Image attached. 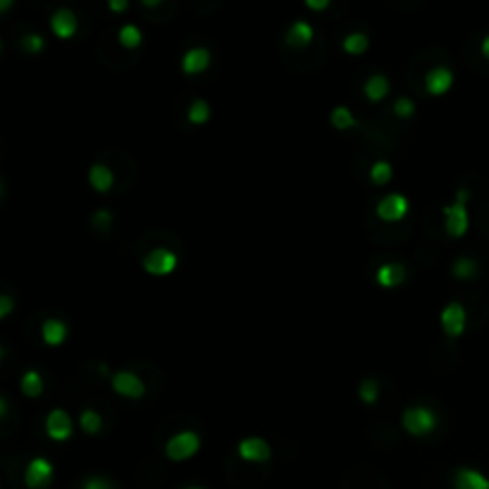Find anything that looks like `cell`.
<instances>
[{"mask_svg": "<svg viewBox=\"0 0 489 489\" xmlns=\"http://www.w3.org/2000/svg\"><path fill=\"white\" fill-rule=\"evenodd\" d=\"M50 27H53V31L60 36V39H70V36L77 31L74 12H72V10H67V8L55 10L53 17H50Z\"/></svg>", "mask_w": 489, "mask_h": 489, "instance_id": "cell-14", "label": "cell"}, {"mask_svg": "<svg viewBox=\"0 0 489 489\" xmlns=\"http://www.w3.org/2000/svg\"><path fill=\"white\" fill-rule=\"evenodd\" d=\"M306 5L313 10H322V8H327V0H306Z\"/></svg>", "mask_w": 489, "mask_h": 489, "instance_id": "cell-34", "label": "cell"}, {"mask_svg": "<svg viewBox=\"0 0 489 489\" xmlns=\"http://www.w3.org/2000/svg\"><path fill=\"white\" fill-rule=\"evenodd\" d=\"M408 212V199H406L403 194H387L382 196L377 203V215L382 217V220H401V217Z\"/></svg>", "mask_w": 489, "mask_h": 489, "instance_id": "cell-8", "label": "cell"}, {"mask_svg": "<svg viewBox=\"0 0 489 489\" xmlns=\"http://www.w3.org/2000/svg\"><path fill=\"white\" fill-rule=\"evenodd\" d=\"M143 268L150 275H170L177 268V256L170 248H153L143 256Z\"/></svg>", "mask_w": 489, "mask_h": 489, "instance_id": "cell-4", "label": "cell"}, {"mask_svg": "<svg viewBox=\"0 0 489 489\" xmlns=\"http://www.w3.org/2000/svg\"><path fill=\"white\" fill-rule=\"evenodd\" d=\"M468 196L470 194H468L466 189H459L456 191V201L444 208V227L451 237H463V234L468 232V225H470V217H468V208H466Z\"/></svg>", "mask_w": 489, "mask_h": 489, "instance_id": "cell-1", "label": "cell"}, {"mask_svg": "<svg viewBox=\"0 0 489 489\" xmlns=\"http://www.w3.org/2000/svg\"><path fill=\"white\" fill-rule=\"evenodd\" d=\"M370 177L375 184H387V181L392 179V165H389L387 160H377L370 170Z\"/></svg>", "mask_w": 489, "mask_h": 489, "instance_id": "cell-27", "label": "cell"}, {"mask_svg": "<svg viewBox=\"0 0 489 489\" xmlns=\"http://www.w3.org/2000/svg\"><path fill=\"white\" fill-rule=\"evenodd\" d=\"M401 423L410 435H428V432L435 428L437 420L428 406H410V408L403 410Z\"/></svg>", "mask_w": 489, "mask_h": 489, "instance_id": "cell-3", "label": "cell"}, {"mask_svg": "<svg viewBox=\"0 0 489 489\" xmlns=\"http://www.w3.org/2000/svg\"><path fill=\"white\" fill-rule=\"evenodd\" d=\"M482 53H485V58H489V34L482 39Z\"/></svg>", "mask_w": 489, "mask_h": 489, "instance_id": "cell-36", "label": "cell"}, {"mask_svg": "<svg viewBox=\"0 0 489 489\" xmlns=\"http://www.w3.org/2000/svg\"><path fill=\"white\" fill-rule=\"evenodd\" d=\"M22 48L27 50V53H39L41 48H43V36L41 34H27V36H22Z\"/></svg>", "mask_w": 489, "mask_h": 489, "instance_id": "cell-30", "label": "cell"}, {"mask_svg": "<svg viewBox=\"0 0 489 489\" xmlns=\"http://www.w3.org/2000/svg\"><path fill=\"white\" fill-rule=\"evenodd\" d=\"M439 320H441V327H444L446 335L459 337L461 332L466 330V320H468L466 308H463L459 301H451V303L444 306V310H441Z\"/></svg>", "mask_w": 489, "mask_h": 489, "instance_id": "cell-7", "label": "cell"}, {"mask_svg": "<svg viewBox=\"0 0 489 489\" xmlns=\"http://www.w3.org/2000/svg\"><path fill=\"white\" fill-rule=\"evenodd\" d=\"M313 34H315L313 27H310L306 19H296L287 31V43L296 46V48H299V46H308L310 41H313Z\"/></svg>", "mask_w": 489, "mask_h": 489, "instance_id": "cell-16", "label": "cell"}, {"mask_svg": "<svg viewBox=\"0 0 489 489\" xmlns=\"http://www.w3.org/2000/svg\"><path fill=\"white\" fill-rule=\"evenodd\" d=\"M394 112H397L399 117H403V119H408V117H413V112H415V103L410 101V98H397V103H394Z\"/></svg>", "mask_w": 489, "mask_h": 489, "instance_id": "cell-29", "label": "cell"}, {"mask_svg": "<svg viewBox=\"0 0 489 489\" xmlns=\"http://www.w3.org/2000/svg\"><path fill=\"white\" fill-rule=\"evenodd\" d=\"M358 394H361L363 403L372 406L375 401H377V394H379V384H377V379H375V377H366V379H361V384H358Z\"/></svg>", "mask_w": 489, "mask_h": 489, "instance_id": "cell-22", "label": "cell"}, {"mask_svg": "<svg viewBox=\"0 0 489 489\" xmlns=\"http://www.w3.org/2000/svg\"><path fill=\"white\" fill-rule=\"evenodd\" d=\"M112 220V215H110V210H106V208H103V210H98L96 215H93V225L96 227H108V222Z\"/></svg>", "mask_w": 489, "mask_h": 489, "instance_id": "cell-32", "label": "cell"}, {"mask_svg": "<svg viewBox=\"0 0 489 489\" xmlns=\"http://www.w3.org/2000/svg\"><path fill=\"white\" fill-rule=\"evenodd\" d=\"M72 418L67 415V410L62 408H53L48 413V418H46V432H48V437H53V439L58 441H65L72 437Z\"/></svg>", "mask_w": 489, "mask_h": 489, "instance_id": "cell-9", "label": "cell"}, {"mask_svg": "<svg viewBox=\"0 0 489 489\" xmlns=\"http://www.w3.org/2000/svg\"><path fill=\"white\" fill-rule=\"evenodd\" d=\"M456 489H489V480L475 468H459L454 472Z\"/></svg>", "mask_w": 489, "mask_h": 489, "instance_id": "cell-11", "label": "cell"}, {"mask_svg": "<svg viewBox=\"0 0 489 489\" xmlns=\"http://www.w3.org/2000/svg\"><path fill=\"white\" fill-rule=\"evenodd\" d=\"M10 310H12V299H10L8 294H3L0 296V317H5Z\"/></svg>", "mask_w": 489, "mask_h": 489, "instance_id": "cell-33", "label": "cell"}, {"mask_svg": "<svg viewBox=\"0 0 489 489\" xmlns=\"http://www.w3.org/2000/svg\"><path fill=\"white\" fill-rule=\"evenodd\" d=\"M332 124H335L337 129H348L356 124V117L351 115V110H348L346 106H337L335 110H332Z\"/></svg>", "mask_w": 489, "mask_h": 489, "instance_id": "cell-25", "label": "cell"}, {"mask_svg": "<svg viewBox=\"0 0 489 489\" xmlns=\"http://www.w3.org/2000/svg\"><path fill=\"white\" fill-rule=\"evenodd\" d=\"M368 48V36L363 34V31H353V34H348L344 39V50L351 55H358L363 53V50Z\"/></svg>", "mask_w": 489, "mask_h": 489, "instance_id": "cell-24", "label": "cell"}, {"mask_svg": "<svg viewBox=\"0 0 489 489\" xmlns=\"http://www.w3.org/2000/svg\"><path fill=\"white\" fill-rule=\"evenodd\" d=\"M208 65H210V53H208V48H203V46L189 48L184 53V58H181V70H184L186 74H196V72H203Z\"/></svg>", "mask_w": 489, "mask_h": 489, "instance_id": "cell-13", "label": "cell"}, {"mask_svg": "<svg viewBox=\"0 0 489 489\" xmlns=\"http://www.w3.org/2000/svg\"><path fill=\"white\" fill-rule=\"evenodd\" d=\"M79 425H81V430L88 432V435H96V432L103 428V418L96 408H84L79 415Z\"/></svg>", "mask_w": 489, "mask_h": 489, "instance_id": "cell-21", "label": "cell"}, {"mask_svg": "<svg viewBox=\"0 0 489 489\" xmlns=\"http://www.w3.org/2000/svg\"><path fill=\"white\" fill-rule=\"evenodd\" d=\"M375 277H377L379 287L392 289V287H399V284L403 282L406 270H403L401 263H384V265H379L377 268V275H375Z\"/></svg>", "mask_w": 489, "mask_h": 489, "instance_id": "cell-15", "label": "cell"}, {"mask_svg": "<svg viewBox=\"0 0 489 489\" xmlns=\"http://www.w3.org/2000/svg\"><path fill=\"white\" fill-rule=\"evenodd\" d=\"M451 84H454V74H451L449 67H432L428 77H425V86H428V91L435 93V96L449 91Z\"/></svg>", "mask_w": 489, "mask_h": 489, "instance_id": "cell-12", "label": "cell"}, {"mask_svg": "<svg viewBox=\"0 0 489 489\" xmlns=\"http://www.w3.org/2000/svg\"><path fill=\"white\" fill-rule=\"evenodd\" d=\"M88 181H91V186L96 191H108L112 186V181H115V174H112V170L108 165L96 163L88 170Z\"/></svg>", "mask_w": 489, "mask_h": 489, "instance_id": "cell-17", "label": "cell"}, {"mask_svg": "<svg viewBox=\"0 0 489 489\" xmlns=\"http://www.w3.org/2000/svg\"><path fill=\"white\" fill-rule=\"evenodd\" d=\"M112 389L122 397H129V399H139L146 394V384L143 379L139 377L137 372L132 370H119L112 375Z\"/></svg>", "mask_w": 489, "mask_h": 489, "instance_id": "cell-5", "label": "cell"}, {"mask_svg": "<svg viewBox=\"0 0 489 489\" xmlns=\"http://www.w3.org/2000/svg\"><path fill=\"white\" fill-rule=\"evenodd\" d=\"M477 272V263L472 258H459L454 263V275L456 277H472Z\"/></svg>", "mask_w": 489, "mask_h": 489, "instance_id": "cell-28", "label": "cell"}, {"mask_svg": "<svg viewBox=\"0 0 489 489\" xmlns=\"http://www.w3.org/2000/svg\"><path fill=\"white\" fill-rule=\"evenodd\" d=\"M50 480H53V463L48 459H41L39 456L24 470V482L31 489H43L46 485H50Z\"/></svg>", "mask_w": 489, "mask_h": 489, "instance_id": "cell-6", "label": "cell"}, {"mask_svg": "<svg viewBox=\"0 0 489 489\" xmlns=\"http://www.w3.org/2000/svg\"><path fill=\"white\" fill-rule=\"evenodd\" d=\"M208 117H210V106H208L203 98H196V101L189 106V119L194 124H201V122H206Z\"/></svg>", "mask_w": 489, "mask_h": 489, "instance_id": "cell-26", "label": "cell"}, {"mask_svg": "<svg viewBox=\"0 0 489 489\" xmlns=\"http://www.w3.org/2000/svg\"><path fill=\"white\" fill-rule=\"evenodd\" d=\"M108 5H110V10H124L127 8V0H110Z\"/></svg>", "mask_w": 489, "mask_h": 489, "instance_id": "cell-35", "label": "cell"}, {"mask_svg": "<svg viewBox=\"0 0 489 489\" xmlns=\"http://www.w3.org/2000/svg\"><path fill=\"white\" fill-rule=\"evenodd\" d=\"M81 489H112V485L106 477H88V480H84V487Z\"/></svg>", "mask_w": 489, "mask_h": 489, "instance_id": "cell-31", "label": "cell"}, {"mask_svg": "<svg viewBox=\"0 0 489 489\" xmlns=\"http://www.w3.org/2000/svg\"><path fill=\"white\" fill-rule=\"evenodd\" d=\"M141 39H143V34L137 24L129 22L119 29V41H122V46H127V48H137V46L141 43Z\"/></svg>", "mask_w": 489, "mask_h": 489, "instance_id": "cell-23", "label": "cell"}, {"mask_svg": "<svg viewBox=\"0 0 489 489\" xmlns=\"http://www.w3.org/2000/svg\"><path fill=\"white\" fill-rule=\"evenodd\" d=\"M363 91H366V96L370 98V101H382V98L389 93V79L384 74L368 77L366 84H363Z\"/></svg>", "mask_w": 489, "mask_h": 489, "instance_id": "cell-19", "label": "cell"}, {"mask_svg": "<svg viewBox=\"0 0 489 489\" xmlns=\"http://www.w3.org/2000/svg\"><path fill=\"white\" fill-rule=\"evenodd\" d=\"M184 489H203V487H184Z\"/></svg>", "mask_w": 489, "mask_h": 489, "instance_id": "cell-37", "label": "cell"}, {"mask_svg": "<svg viewBox=\"0 0 489 489\" xmlns=\"http://www.w3.org/2000/svg\"><path fill=\"white\" fill-rule=\"evenodd\" d=\"M41 335H43L46 344L58 346L67 337V325L62 320H58V317H50V320H46L43 327H41Z\"/></svg>", "mask_w": 489, "mask_h": 489, "instance_id": "cell-18", "label": "cell"}, {"mask_svg": "<svg viewBox=\"0 0 489 489\" xmlns=\"http://www.w3.org/2000/svg\"><path fill=\"white\" fill-rule=\"evenodd\" d=\"M19 387H22V392L27 397H39L43 392V379H41V375L36 370H27L22 375V379H19Z\"/></svg>", "mask_w": 489, "mask_h": 489, "instance_id": "cell-20", "label": "cell"}, {"mask_svg": "<svg viewBox=\"0 0 489 489\" xmlns=\"http://www.w3.org/2000/svg\"><path fill=\"white\" fill-rule=\"evenodd\" d=\"M201 446V437L191 430H184V432H177L174 437H170L168 444H165V454L168 459L172 461H184L189 456H194Z\"/></svg>", "mask_w": 489, "mask_h": 489, "instance_id": "cell-2", "label": "cell"}, {"mask_svg": "<svg viewBox=\"0 0 489 489\" xmlns=\"http://www.w3.org/2000/svg\"><path fill=\"white\" fill-rule=\"evenodd\" d=\"M239 456L253 463H263L270 459V444L263 437H246L239 441Z\"/></svg>", "mask_w": 489, "mask_h": 489, "instance_id": "cell-10", "label": "cell"}]
</instances>
